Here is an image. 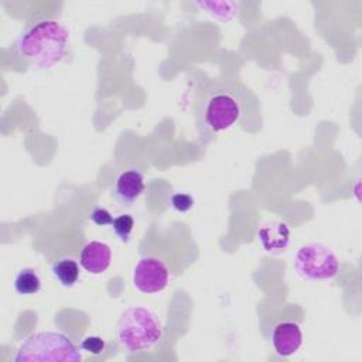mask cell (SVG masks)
Wrapping results in <instances>:
<instances>
[{
    "mask_svg": "<svg viewBox=\"0 0 362 362\" xmlns=\"http://www.w3.org/2000/svg\"><path fill=\"white\" fill-rule=\"evenodd\" d=\"M69 33L57 20H40L16 41V51L30 64L47 69L59 64L68 52Z\"/></svg>",
    "mask_w": 362,
    "mask_h": 362,
    "instance_id": "obj_1",
    "label": "cell"
},
{
    "mask_svg": "<svg viewBox=\"0 0 362 362\" xmlns=\"http://www.w3.org/2000/svg\"><path fill=\"white\" fill-rule=\"evenodd\" d=\"M79 348L65 334L41 331L27 337L18 346L16 362H79Z\"/></svg>",
    "mask_w": 362,
    "mask_h": 362,
    "instance_id": "obj_2",
    "label": "cell"
},
{
    "mask_svg": "<svg viewBox=\"0 0 362 362\" xmlns=\"http://www.w3.org/2000/svg\"><path fill=\"white\" fill-rule=\"evenodd\" d=\"M163 335L157 315L140 305L126 308L117 321V339L130 352H140L154 346Z\"/></svg>",
    "mask_w": 362,
    "mask_h": 362,
    "instance_id": "obj_3",
    "label": "cell"
},
{
    "mask_svg": "<svg viewBox=\"0 0 362 362\" xmlns=\"http://www.w3.org/2000/svg\"><path fill=\"white\" fill-rule=\"evenodd\" d=\"M294 269L301 279L308 281L331 280L339 272V259L327 245L310 242L296 252Z\"/></svg>",
    "mask_w": 362,
    "mask_h": 362,
    "instance_id": "obj_4",
    "label": "cell"
},
{
    "mask_svg": "<svg viewBox=\"0 0 362 362\" xmlns=\"http://www.w3.org/2000/svg\"><path fill=\"white\" fill-rule=\"evenodd\" d=\"M242 113L238 99L228 93L219 92L212 95L205 105L204 117L205 124L212 132H222L232 127Z\"/></svg>",
    "mask_w": 362,
    "mask_h": 362,
    "instance_id": "obj_5",
    "label": "cell"
},
{
    "mask_svg": "<svg viewBox=\"0 0 362 362\" xmlns=\"http://www.w3.org/2000/svg\"><path fill=\"white\" fill-rule=\"evenodd\" d=\"M170 280V272L164 262L153 256L141 257L133 270L134 287L146 294L163 291Z\"/></svg>",
    "mask_w": 362,
    "mask_h": 362,
    "instance_id": "obj_6",
    "label": "cell"
},
{
    "mask_svg": "<svg viewBox=\"0 0 362 362\" xmlns=\"http://www.w3.org/2000/svg\"><path fill=\"white\" fill-rule=\"evenodd\" d=\"M272 344L279 356H290L296 354L303 344V332L297 322H279L272 332Z\"/></svg>",
    "mask_w": 362,
    "mask_h": 362,
    "instance_id": "obj_7",
    "label": "cell"
},
{
    "mask_svg": "<svg viewBox=\"0 0 362 362\" xmlns=\"http://www.w3.org/2000/svg\"><path fill=\"white\" fill-rule=\"evenodd\" d=\"M144 174L139 168H129L123 171L113 188L115 198L120 202V205H132L144 191Z\"/></svg>",
    "mask_w": 362,
    "mask_h": 362,
    "instance_id": "obj_8",
    "label": "cell"
},
{
    "mask_svg": "<svg viewBox=\"0 0 362 362\" xmlns=\"http://www.w3.org/2000/svg\"><path fill=\"white\" fill-rule=\"evenodd\" d=\"M112 262V249L107 243L92 240L88 242L79 255L81 266L90 274L103 273Z\"/></svg>",
    "mask_w": 362,
    "mask_h": 362,
    "instance_id": "obj_9",
    "label": "cell"
},
{
    "mask_svg": "<svg viewBox=\"0 0 362 362\" xmlns=\"http://www.w3.org/2000/svg\"><path fill=\"white\" fill-rule=\"evenodd\" d=\"M257 238L266 252H281L290 242V228L286 222L273 221L257 230Z\"/></svg>",
    "mask_w": 362,
    "mask_h": 362,
    "instance_id": "obj_10",
    "label": "cell"
},
{
    "mask_svg": "<svg viewBox=\"0 0 362 362\" xmlns=\"http://www.w3.org/2000/svg\"><path fill=\"white\" fill-rule=\"evenodd\" d=\"M52 276L64 287H72L79 280V264L72 257H62L52 264Z\"/></svg>",
    "mask_w": 362,
    "mask_h": 362,
    "instance_id": "obj_11",
    "label": "cell"
},
{
    "mask_svg": "<svg viewBox=\"0 0 362 362\" xmlns=\"http://www.w3.org/2000/svg\"><path fill=\"white\" fill-rule=\"evenodd\" d=\"M14 288L23 296L35 294L41 288V277L35 269L24 267L14 277Z\"/></svg>",
    "mask_w": 362,
    "mask_h": 362,
    "instance_id": "obj_12",
    "label": "cell"
},
{
    "mask_svg": "<svg viewBox=\"0 0 362 362\" xmlns=\"http://www.w3.org/2000/svg\"><path fill=\"white\" fill-rule=\"evenodd\" d=\"M134 226V219L130 214H120L119 216L113 218L112 229L116 233V236L120 239V242H129L132 230Z\"/></svg>",
    "mask_w": 362,
    "mask_h": 362,
    "instance_id": "obj_13",
    "label": "cell"
},
{
    "mask_svg": "<svg viewBox=\"0 0 362 362\" xmlns=\"http://www.w3.org/2000/svg\"><path fill=\"white\" fill-rule=\"evenodd\" d=\"M199 6L205 10H208V13H211L215 17L219 18H226L229 20L230 17H233V14L236 13V3H230V1H208V3H199Z\"/></svg>",
    "mask_w": 362,
    "mask_h": 362,
    "instance_id": "obj_14",
    "label": "cell"
},
{
    "mask_svg": "<svg viewBox=\"0 0 362 362\" xmlns=\"http://www.w3.org/2000/svg\"><path fill=\"white\" fill-rule=\"evenodd\" d=\"M105 345H106L105 341L98 335H89V337L83 338L81 342V348L92 355L102 354L105 349Z\"/></svg>",
    "mask_w": 362,
    "mask_h": 362,
    "instance_id": "obj_15",
    "label": "cell"
},
{
    "mask_svg": "<svg viewBox=\"0 0 362 362\" xmlns=\"http://www.w3.org/2000/svg\"><path fill=\"white\" fill-rule=\"evenodd\" d=\"M171 206L177 212H187L194 206V198L185 192H177L171 197Z\"/></svg>",
    "mask_w": 362,
    "mask_h": 362,
    "instance_id": "obj_16",
    "label": "cell"
},
{
    "mask_svg": "<svg viewBox=\"0 0 362 362\" xmlns=\"http://www.w3.org/2000/svg\"><path fill=\"white\" fill-rule=\"evenodd\" d=\"M90 219H92V222H95V223L99 225V226L112 225V222H113L112 214H110L106 208H100V206H98V208H95V209L92 211Z\"/></svg>",
    "mask_w": 362,
    "mask_h": 362,
    "instance_id": "obj_17",
    "label": "cell"
}]
</instances>
